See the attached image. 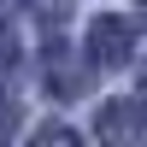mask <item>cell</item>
<instances>
[{
    "mask_svg": "<svg viewBox=\"0 0 147 147\" xmlns=\"http://www.w3.org/2000/svg\"><path fill=\"white\" fill-rule=\"evenodd\" d=\"M88 47H94L100 65H124V59H129V30H124L118 18H100L94 35H88Z\"/></svg>",
    "mask_w": 147,
    "mask_h": 147,
    "instance_id": "obj_1",
    "label": "cell"
},
{
    "mask_svg": "<svg viewBox=\"0 0 147 147\" xmlns=\"http://www.w3.org/2000/svg\"><path fill=\"white\" fill-rule=\"evenodd\" d=\"M12 59H18V47H12V35L0 30V65H12Z\"/></svg>",
    "mask_w": 147,
    "mask_h": 147,
    "instance_id": "obj_2",
    "label": "cell"
}]
</instances>
